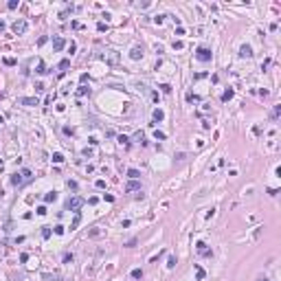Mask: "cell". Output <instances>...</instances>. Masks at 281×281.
<instances>
[{
	"label": "cell",
	"mask_w": 281,
	"mask_h": 281,
	"mask_svg": "<svg viewBox=\"0 0 281 281\" xmlns=\"http://www.w3.org/2000/svg\"><path fill=\"white\" fill-rule=\"evenodd\" d=\"M66 207L70 209V211H75V213H79V209L84 207V198H79V196H73L68 200V202H66Z\"/></svg>",
	"instance_id": "6da1fadb"
},
{
	"label": "cell",
	"mask_w": 281,
	"mask_h": 281,
	"mask_svg": "<svg viewBox=\"0 0 281 281\" xmlns=\"http://www.w3.org/2000/svg\"><path fill=\"white\" fill-rule=\"evenodd\" d=\"M211 51H209V49H204V46H200V49H198L196 51V57L198 59H200V62H211Z\"/></svg>",
	"instance_id": "7a4b0ae2"
},
{
	"label": "cell",
	"mask_w": 281,
	"mask_h": 281,
	"mask_svg": "<svg viewBox=\"0 0 281 281\" xmlns=\"http://www.w3.org/2000/svg\"><path fill=\"white\" fill-rule=\"evenodd\" d=\"M18 103L20 105H37V97H20Z\"/></svg>",
	"instance_id": "3957f363"
},
{
	"label": "cell",
	"mask_w": 281,
	"mask_h": 281,
	"mask_svg": "<svg viewBox=\"0 0 281 281\" xmlns=\"http://www.w3.org/2000/svg\"><path fill=\"white\" fill-rule=\"evenodd\" d=\"M24 31H26V22H24V20H18V22L13 24V33L20 35V33H24Z\"/></svg>",
	"instance_id": "277c9868"
},
{
	"label": "cell",
	"mask_w": 281,
	"mask_h": 281,
	"mask_svg": "<svg viewBox=\"0 0 281 281\" xmlns=\"http://www.w3.org/2000/svg\"><path fill=\"white\" fill-rule=\"evenodd\" d=\"M22 182H26V180H24V176H22V173H18V171H15L13 176H11V185H13V187H20V185H22Z\"/></svg>",
	"instance_id": "5b68a950"
},
{
	"label": "cell",
	"mask_w": 281,
	"mask_h": 281,
	"mask_svg": "<svg viewBox=\"0 0 281 281\" xmlns=\"http://www.w3.org/2000/svg\"><path fill=\"white\" fill-rule=\"evenodd\" d=\"M64 46H66V40H64V37H55V40H53V49H55V51H62Z\"/></svg>",
	"instance_id": "8992f818"
},
{
	"label": "cell",
	"mask_w": 281,
	"mask_h": 281,
	"mask_svg": "<svg viewBox=\"0 0 281 281\" xmlns=\"http://www.w3.org/2000/svg\"><path fill=\"white\" fill-rule=\"evenodd\" d=\"M239 55H242V57H253V49L248 44H244L242 49H239Z\"/></svg>",
	"instance_id": "52a82bcc"
},
{
	"label": "cell",
	"mask_w": 281,
	"mask_h": 281,
	"mask_svg": "<svg viewBox=\"0 0 281 281\" xmlns=\"http://www.w3.org/2000/svg\"><path fill=\"white\" fill-rule=\"evenodd\" d=\"M143 57V49H141V46H134L132 49V59H141Z\"/></svg>",
	"instance_id": "ba28073f"
},
{
	"label": "cell",
	"mask_w": 281,
	"mask_h": 281,
	"mask_svg": "<svg viewBox=\"0 0 281 281\" xmlns=\"http://www.w3.org/2000/svg\"><path fill=\"white\" fill-rule=\"evenodd\" d=\"M128 191H141V182H136V180H132V182H128Z\"/></svg>",
	"instance_id": "9c48e42d"
},
{
	"label": "cell",
	"mask_w": 281,
	"mask_h": 281,
	"mask_svg": "<svg viewBox=\"0 0 281 281\" xmlns=\"http://www.w3.org/2000/svg\"><path fill=\"white\" fill-rule=\"evenodd\" d=\"M198 253H202V255H211V250L207 248V244H204V242H198Z\"/></svg>",
	"instance_id": "30bf717a"
},
{
	"label": "cell",
	"mask_w": 281,
	"mask_h": 281,
	"mask_svg": "<svg viewBox=\"0 0 281 281\" xmlns=\"http://www.w3.org/2000/svg\"><path fill=\"white\" fill-rule=\"evenodd\" d=\"M152 117H154V121H163V119H165V112H163V110H154V114H152Z\"/></svg>",
	"instance_id": "8fae6325"
},
{
	"label": "cell",
	"mask_w": 281,
	"mask_h": 281,
	"mask_svg": "<svg viewBox=\"0 0 281 281\" xmlns=\"http://www.w3.org/2000/svg\"><path fill=\"white\" fill-rule=\"evenodd\" d=\"M128 176L132 178V180H138V178H141V171H138V169H128Z\"/></svg>",
	"instance_id": "7c38bea8"
},
{
	"label": "cell",
	"mask_w": 281,
	"mask_h": 281,
	"mask_svg": "<svg viewBox=\"0 0 281 281\" xmlns=\"http://www.w3.org/2000/svg\"><path fill=\"white\" fill-rule=\"evenodd\" d=\"M55 200H57V193H55V191H51V193L44 196V202H55Z\"/></svg>",
	"instance_id": "4fadbf2b"
},
{
	"label": "cell",
	"mask_w": 281,
	"mask_h": 281,
	"mask_svg": "<svg viewBox=\"0 0 281 281\" xmlns=\"http://www.w3.org/2000/svg\"><path fill=\"white\" fill-rule=\"evenodd\" d=\"M132 279H143V270H141V268H134L132 270Z\"/></svg>",
	"instance_id": "5bb4252c"
},
{
	"label": "cell",
	"mask_w": 281,
	"mask_h": 281,
	"mask_svg": "<svg viewBox=\"0 0 281 281\" xmlns=\"http://www.w3.org/2000/svg\"><path fill=\"white\" fill-rule=\"evenodd\" d=\"M134 141H136V143H145V134L143 132H136V134H134Z\"/></svg>",
	"instance_id": "9a60e30c"
},
{
	"label": "cell",
	"mask_w": 281,
	"mask_h": 281,
	"mask_svg": "<svg viewBox=\"0 0 281 281\" xmlns=\"http://www.w3.org/2000/svg\"><path fill=\"white\" fill-rule=\"evenodd\" d=\"M79 222H81V215L77 213V215H75V220H73V224H70V231H73V228H77V226H79Z\"/></svg>",
	"instance_id": "2e32d148"
},
{
	"label": "cell",
	"mask_w": 281,
	"mask_h": 281,
	"mask_svg": "<svg viewBox=\"0 0 281 281\" xmlns=\"http://www.w3.org/2000/svg\"><path fill=\"white\" fill-rule=\"evenodd\" d=\"M77 94H90V88L81 84V86H79V90H77Z\"/></svg>",
	"instance_id": "e0dca14e"
},
{
	"label": "cell",
	"mask_w": 281,
	"mask_h": 281,
	"mask_svg": "<svg viewBox=\"0 0 281 281\" xmlns=\"http://www.w3.org/2000/svg\"><path fill=\"white\" fill-rule=\"evenodd\" d=\"M35 73H37V75H44V73H46V66H44V62H40V64H37V70H35Z\"/></svg>",
	"instance_id": "ac0fdd59"
},
{
	"label": "cell",
	"mask_w": 281,
	"mask_h": 281,
	"mask_svg": "<svg viewBox=\"0 0 281 281\" xmlns=\"http://www.w3.org/2000/svg\"><path fill=\"white\" fill-rule=\"evenodd\" d=\"M88 235H90V237H99V235H101V231L94 226V228H90V231H88Z\"/></svg>",
	"instance_id": "d6986e66"
},
{
	"label": "cell",
	"mask_w": 281,
	"mask_h": 281,
	"mask_svg": "<svg viewBox=\"0 0 281 281\" xmlns=\"http://www.w3.org/2000/svg\"><path fill=\"white\" fill-rule=\"evenodd\" d=\"M228 99H233V90H231V88H228L226 92L222 94V101H228Z\"/></svg>",
	"instance_id": "ffe728a7"
},
{
	"label": "cell",
	"mask_w": 281,
	"mask_h": 281,
	"mask_svg": "<svg viewBox=\"0 0 281 281\" xmlns=\"http://www.w3.org/2000/svg\"><path fill=\"white\" fill-rule=\"evenodd\" d=\"M42 237H51V226H42Z\"/></svg>",
	"instance_id": "44dd1931"
},
{
	"label": "cell",
	"mask_w": 281,
	"mask_h": 281,
	"mask_svg": "<svg viewBox=\"0 0 281 281\" xmlns=\"http://www.w3.org/2000/svg\"><path fill=\"white\" fill-rule=\"evenodd\" d=\"M20 173H22V176H24V180H26V182H29V180H31V171H29V169H22V171H20Z\"/></svg>",
	"instance_id": "7402d4cb"
},
{
	"label": "cell",
	"mask_w": 281,
	"mask_h": 281,
	"mask_svg": "<svg viewBox=\"0 0 281 281\" xmlns=\"http://www.w3.org/2000/svg\"><path fill=\"white\" fill-rule=\"evenodd\" d=\"M53 231H55V235H62V233H64V226H62V224H57Z\"/></svg>",
	"instance_id": "603a6c76"
},
{
	"label": "cell",
	"mask_w": 281,
	"mask_h": 281,
	"mask_svg": "<svg viewBox=\"0 0 281 281\" xmlns=\"http://www.w3.org/2000/svg\"><path fill=\"white\" fill-rule=\"evenodd\" d=\"M196 277H198V279H200V281L204 279V270H202V268H198V270H196Z\"/></svg>",
	"instance_id": "cb8c5ba5"
},
{
	"label": "cell",
	"mask_w": 281,
	"mask_h": 281,
	"mask_svg": "<svg viewBox=\"0 0 281 281\" xmlns=\"http://www.w3.org/2000/svg\"><path fill=\"white\" fill-rule=\"evenodd\" d=\"M53 160H55V163H62V160H64V156H62V154H53Z\"/></svg>",
	"instance_id": "d4e9b609"
},
{
	"label": "cell",
	"mask_w": 281,
	"mask_h": 281,
	"mask_svg": "<svg viewBox=\"0 0 281 281\" xmlns=\"http://www.w3.org/2000/svg\"><path fill=\"white\" fill-rule=\"evenodd\" d=\"M154 136H156L158 141H165V134H163V132H158V130H156V132H154Z\"/></svg>",
	"instance_id": "484cf974"
},
{
	"label": "cell",
	"mask_w": 281,
	"mask_h": 281,
	"mask_svg": "<svg viewBox=\"0 0 281 281\" xmlns=\"http://www.w3.org/2000/svg\"><path fill=\"white\" fill-rule=\"evenodd\" d=\"M163 20H165V15H156V18H154V22H156V24H163Z\"/></svg>",
	"instance_id": "4316f807"
},
{
	"label": "cell",
	"mask_w": 281,
	"mask_h": 281,
	"mask_svg": "<svg viewBox=\"0 0 281 281\" xmlns=\"http://www.w3.org/2000/svg\"><path fill=\"white\" fill-rule=\"evenodd\" d=\"M68 64H70L68 59H64V62H62V64H59V68H62V70H66V68H68Z\"/></svg>",
	"instance_id": "83f0119b"
},
{
	"label": "cell",
	"mask_w": 281,
	"mask_h": 281,
	"mask_svg": "<svg viewBox=\"0 0 281 281\" xmlns=\"http://www.w3.org/2000/svg\"><path fill=\"white\" fill-rule=\"evenodd\" d=\"M119 143H123V145H128V143H130V138H128V136H119Z\"/></svg>",
	"instance_id": "f1b7e54d"
},
{
	"label": "cell",
	"mask_w": 281,
	"mask_h": 281,
	"mask_svg": "<svg viewBox=\"0 0 281 281\" xmlns=\"http://www.w3.org/2000/svg\"><path fill=\"white\" fill-rule=\"evenodd\" d=\"M167 266H169V268H173V266H176V257H169V262H167Z\"/></svg>",
	"instance_id": "f546056e"
},
{
	"label": "cell",
	"mask_w": 281,
	"mask_h": 281,
	"mask_svg": "<svg viewBox=\"0 0 281 281\" xmlns=\"http://www.w3.org/2000/svg\"><path fill=\"white\" fill-rule=\"evenodd\" d=\"M5 64H7V66H13V64H15V59H13V57H7V59H5Z\"/></svg>",
	"instance_id": "4dcf8cb0"
},
{
	"label": "cell",
	"mask_w": 281,
	"mask_h": 281,
	"mask_svg": "<svg viewBox=\"0 0 281 281\" xmlns=\"http://www.w3.org/2000/svg\"><path fill=\"white\" fill-rule=\"evenodd\" d=\"M94 185H97V189H103V187H105V180H97Z\"/></svg>",
	"instance_id": "1f68e13d"
},
{
	"label": "cell",
	"mask_w": 281,
	"mask_h": 281,
	"mask_svg": "<svg viewBox=\"0 0 281 281\" xmlns=\"http://www.w3.org/2000/svg\"><path fill=\"white\" fill-rule=\"evenodd\" d=\"M279 112H281V108H279V105H277V108H275V110H272V117H275V119H277V117H279Z\"/></svg>",
	"instance_id": "d6a6232c"
},
{
	"label": "cell",
	"mask_w": 281,
	"mask_h": 281,
	"mask_svg": "<svg viewBox=\"0 0 281 281\" xmlns=\"http://www.w3.org/2000/svg\"><path fill=\"white\" fill-rule=\"evenodd\" d=\"M2 29H5V22H2V20H0V31H2Z\"/></svg>",
	"instance_id": "836d02e7"
},
{
	"label": "cell",
	"mask_w": 281,
	"mask_h": 281,
	"mask_svg": "<svg viewBox=\"0 0 281 281\" xmlns=\"http://www.w3.org/2000/svg\"><path fill=\"white\" fill-rule=\"evenodd\" d=\"M259 281H270V279H266V277H262V279H259Z\"/></svg>",
	"instance_id": "e575fe53"
},
{
	"label": "cell",
	"mask_w": 281,
	"mask_h": 281,
	"mask_svg": "<svg viewBox=\"0 0 281 281\" xmlns=\"http://www.w3.org/2000/svg\"><path fill=\"white\" fill-rule=\"evenodd\" d=\"M0 123H2V117H0Z\"/></svg>",
	"instance_id": "d590c367"
}]
</instances>
